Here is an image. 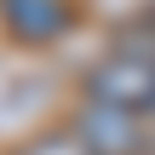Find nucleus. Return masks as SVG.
Instances as JSON below:
<instances>
[{"mask_svg": "<svg viewBox=\"0 0 155 155\" xmlns=\"http://www.w3.org/2000/svg\"><path fill=\"white\" fill-rule=\"evenodd\" d=\"M86 104L155 115V23H132L115 35V46L86 69Z\"/></svg>", "mask_w": 155, "mask_h": 155, "instance_id": "f257e3e1", "label": "nucleus"}, {"mask_svg": "<svg viewBox=\"0 0 155 155\" xmlns=\"http://www.w3.org/2000/svg\"><path fill=\"white\" fill-rule=\"evenodd\" d=\"M75 144L86 155H144V115L115 109V104H81Z\"/></svg>", "mask_w": 155, "mask_h": 155, "instance_id": "f03ea898", "label": "nucleus"}, {"mask_svg": "<svg viewBox=\"0 0 155 155\" xmlns=\"http://www.w3.org/2000/svg\"><path fill=\"white\" fill-rule=\"evenodd\" d=\"M0 17L23 46H46L69 29L75 12H69V0H0Z\"/></svg>", "mask_w": 155, "mask_h": 155, "instance_id": "7ed1b4c3", "label": "nucleus"}, {"mask_svg": "<svg viewBox=\"0 0 155 155\" xmlns=\"http://www.w3.org/2000/svg\"><path fill=\"white\" fill-rule=\"evenodd\" d=\"M17 155H86L75 144V132H46V138H35V144H23Z\"/></svg>", "mask_w": 155, "mask_h": 155, "instance_id": "20e7f679", "label": "nucleus"}, {"mask_svg": "<svg viewBox=\"0 0 155 155\" xmlns=\"http://www.w3.org/2000/svg\"><path fill=\"white\" fill-rule=\"evenodd\" d=\"M144 155H155V115L144 121Z\"/></svg>", "mask_w": 155, "mask_h": 155, "instance_id": "39448f33", "label": "nucleus"}]
</instances>
